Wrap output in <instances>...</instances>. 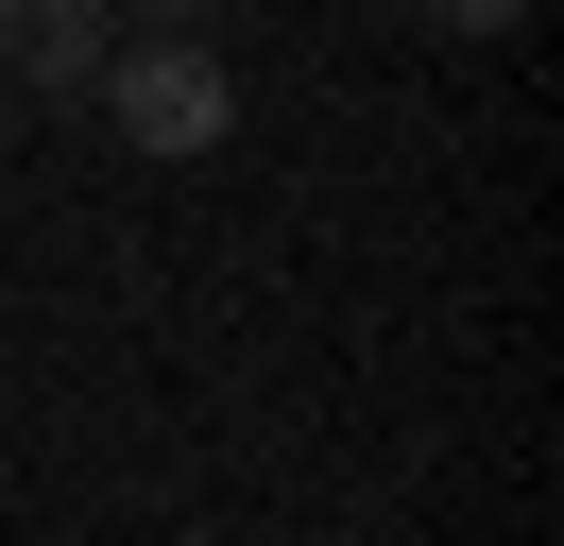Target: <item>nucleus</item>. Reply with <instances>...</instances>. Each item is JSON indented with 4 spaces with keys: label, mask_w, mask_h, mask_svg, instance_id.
<instances>
[{
    "label": "nucleus",
    "mask_w": 564,
    "mask_h": 546,
    "mask_svg": "<svg viewBox=\"0 0 564 546\" xmlns=\"http://www.w3.org/2000/svg\"><path fill=\"white\" fill-rule=\"evenodd\" d=\"M0 68H18V18H0Z\"/></svg>",
    "instance_id": "39448f33"
},
{
    "label": "nucleus",
    "mask_w": 564,
    "mask_h": 546,
    "mask_svg": "<svg viewBox=\"0 0 564 546\" xmlns=\"http://www.w3.org/2000/svg\"><path fill=\"white\" fill-rule=\"evenodd\" d=\"M120 18H172V34H188V0H120Z\"/></svg>",
    "instance_id": "20e7f679"
},
{
    "label": "nucleus",
    "mask_w": 564,
    "mask_h": 546,
    "mask_svg": "<svg viewBox=\"0 0 564 546\" xmlns=\"http://www.w3.org/2000/svg\"><path fill=\"white\" fill-rule=\"evenodd\" d=\"M120 0H18V68H35V86H104V52H120Z\"/></svg>",
    "instance_id": "f03ea898"
},
{
    "label": "nucleus",
    "mask_w": 564,
    "mask_h": 546,
    "mask_svg": "<svg viewBox=\"0 0 564 546\" xmlns=\"http://www.w3.org/2000/svg\"><path fill=\"white\" fill-rule=\"evenodd\" d=\"M427 18H445V34H513L530 0H427Z\"/></svg>",
    "instance_id": "7ed1b4c3"
},
{
    "label": "nucleus",
    "mask_w": 564,
    "mask_h": 546,
    "mask_svg": "<svg viewBox=\"0 0 564 546\" xmlns=\"http://www.w3.org/2000/svg\"><path fill=\"white\" fill-rule=\"evenodd\" d=\"M0 18H18V0H0Z\"/></svg>",
    "instance_id": "423d86ee"
},
{
    "label": "nucleus",
    "mask_w": 564,
    "mask_h": 546,
    "mask_svg": "<svg viewBox=\"0 0 564 546\" xmlns=\"http://www.w3.org/2000/svg\"><path fill=\"white\" fill-rule=\"evenodd\" d=\"M104 120H120V154H223L240 86H223L206 34H120L104 52Z\"/></svg>",
    "instance_id": "f257e3e1"
}]
</instances>
